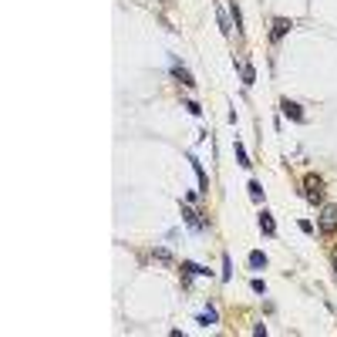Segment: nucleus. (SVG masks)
<instances>
[{
    "instance_id": "obj_9",
    "label": "nucleus",
    "mask_w": 337,
    "mask_h": 337,
    "mask_svg": "<svg viewBox=\"0 0 337 337\" xmlns=\"http://www.w3.org/2000/svg\"><path fill=\"white\" fill-rule=\"evenodd\" d=\"M240 71H243V84H253V81H257V71L250 64H240Z\"/></svg>"
},
{
    "instance_id": "obj_5",
    "label": "nucleus",
    "mask_w": 337,
    "mask_h": 337,
    "mask_svg": "<svg viewBox=\"0 0 337 337\" xmlns=\"http://www.w3.org/2000/svg\"><path fill=\"white\" fill-rule=\"evenodd\" d=\"M182 216H186V223H189L193 229H206V223H202V219H199V212H193V209H186Z\"/></svg>"
},
{
    "instance_id": "obj_6",
    "label": "nucleus",
    "mask_w": 337,
    "mask_h": 337,
    "mask_svg": "<svg viewBox=\"0 0 337 337\" xmlns=\"http://www.w3.org/2000/svg\"><path fill=\"white\" fill-rule=\"evenodd\" d=\"M250 267L253 270H267V257H263L260 250H253V253H250Z\"/></svg>"
},
{
    "instance_id": "obj_13",
    "label": "nucleus",
    "mask_w": 337,
    "mask_h": 337,
    "mask_svg": "<svg viewBox=\"0 0 337 337\" xmlns=\"http://www.w3.org/2000/svg\"><path fill=\"white\" fill-rule=\"evenodd\" d=\"M162 3H169V0H162Z\"/></svg>"
},
{
    "instance_id": "obj_3",
    "label": "nucleus",
    "mask_w": 337,
    "mask_h": 337,
    "mask_svg": "<svg viewBox=\"0 0 337 337\" xmlns=\"http://www.w3.org/2000/svg\"><path fill=\"white\" fill-rule=\"evenodd\" d=\"M290 27H293V24H290L287 17H276V20L270 24V41H280V37H283V34H287Z\"/></svg>"
},
{
    "instance_id": "obj_7",
    "label": "nucleus",
    "mask_w": 337,
    "mask_h": 337,
    "mask_svg": "<svg viewBox=\"0 0 337 337\" xmlns=\"http://www.w3.org/2000/svg\"><path fill=\"white\" fill-rule=\"evenodd\" d=\"M260 229H263V233H270V236L276 233V223H273V216H270V212H263V216H260Z\"/></svg>"
},
{
    "instance_id": "obj_12",
    "label": "nucleus",
    "mask_w": 337,
    "mask_h": 337,
    "mask_svg": "<svg viewBox=\"0 0 337 337\" xmlns=\"http://www.w3.org/2000/svg\"><path fill=\"white\" fill-rule=\"evenodd\" d=\"M250 196H253L257 202L263 199V189H260V182H250Z\"/></svg>"
},
{
    "instance_id": "obj_4",
    "label": "nucleus",
    "mask_w": 337,
    "mask_h": 337,
    "mask_svg": "<svg viewBox=\"0 0 337 337\" xmlns=\"http://www.w3.org/2000/svg\"><path fill=\"white\" fill-rule=\"evenodd\" d=\"M280 108H283V115H287V118H293V122H304V108H300L297 101H283Z\"/></svg>"
},
{
    "instance_id": "obj_8",
    "label": "nucleus",
    "mask_w": 337,
    "mask_h": 337,
    "mask_svg": "<svg viewBox=\"0 0 337 337\" xmlns=\"http://www.w3.org/2000/svg\"><path fill=\"white\" fill-rule=\"evenodd\" d=\"M216 321H219V314H216L212 307H209V310H206V314L199 317V324H202V327H209V324H216Z\"/></svg>"
},
{
    "instance_id": "obj_2",
    "label": "nucleus",
    "mask_w": 337,
    "mask_h": 337,
    "mask_svg": "<svg viewBox=\"0 0 337 337\" xmlns=\"http://www.w3.org/2000/svg\"><path fill=\"white\" fill-rule=\"evenodd\" d=\"M317 229H321V233H334L337 229V206H324V209H321Z\"/></svg>"
},
{
    "instance_id": "obj_1",
    "label": "nucleus",
    "mask_w": 337,
    "mask_h": 337,
    "mask_svg": "<svg viewBox=\"0 0 337 337\" xmlns=\"http://www.w3.org/2000/svg\"><path fill=\"white\" fill-rule=\"evenodd\" d=\"M304 193H307L310 202H321L324 199V179H321V176H307V179H304Z\"/></svg>"
},
{
    "instance_id": "obj_10",
    "label": "nucleus",
    "mask_w": 337,
    "mask_h": 337,
    "mask_svg": "<svg viewBox=\"0 0 337 337\" xmlns=\"http://www.w3.org/2000/svg\"><path fill=\"white\" fill-rule=\"evenodd\" d=\"M176 78H179L186 88H193V84H196V81H193V74H189V71H182V67H176Z\"/></svg>"
},
{
    "instance_id": "obj_11",
    "label": "nucleus",
    "mask_w": 337,
    "mask_h": 337,
    "mask_svg": "<svg viewBox=\"0 0 337 337\" xmlns=\"http://www.w3.org/2000/svg\"><path fill=\"white\" fill-rule=\"evenodd\" d=\"M236 162H240V165H246V169H250V159H246V148H243V145H240V142H236Z\"/></svg>"
}]
</instances>
